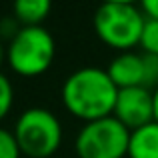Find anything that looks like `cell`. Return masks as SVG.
I'll list each match as a JSON object with an SVG mask.
<instances>
[{"label": "cell", "mask_w": 158, "mask_h": 158, "mask_svg": "<svg viewBox=\"0 0 158 158\" xmlns=\"http://www.w3.org/2000/svg\"><path fill=\"white\" fill-rule=\"evenodd\" d=\"M118 88L106 70L84 66L72 72L62 84V102L72 116L92 122L112 116Z\"/></svg>", "instance_id": "cell-1"}, {"label": "cell", "mask_w": 158, "mask_h": 158, "mask_svg": "<svg viewBox=\"0 0 158 158\" xmlns=\"http://www.w3.org/2000/svg\"><path fill=\"white\" fill-rule=\"evenodd\" d=\"M144 12L130 2H106L94 12V30L110 48L130 52L140 44L144 28Z\"/></svg>", "instance_id": "cell-2"}, {"label": "cell", "mask_w": 158, "mask_h": 158, "mask_svg": "<svg viewBox=\"0 0 158 158\" xmlns=\"http://www.w3.org/2000/svg\"><path fill=\"white\" fill-rule=\"evenodd\" d=\"M56 44L44 26H22L6 46V60L20 76H40L50 68Z\"/></svg>", "instance_id": "cell-3"}, {"label": "cell", "mask_w": 158, "mask_h": 158, "mask_svg": "<svg viewBox=\"0 0 158 158\" xmlns=\"http://www.w3.org/2000/svg\"><path fill=\"white\" fill-rule=\"evenodd\" d=\"M14 138L22 154L30 158H48L60 148L62 124L48 108H28L18 116Z\"/></svg>", "instance_id": "cell-4"}, {"label": "cell", "mask_w": 158, "mask_h": 158, "mask_svg": "<svg viewBox=\"0 0 158 158\" xmlns=\"http://www.w3.org/2000/svg\"><path fill=\"white\" fill-rule=\"evenodd\" d=\"M130 130L114 116L86 122L74 142L78 158H124L128 154Z\"/></svg>", "instance_id": "cell-5"}, {"label": "cell", "mask_w": 158, "mask_h": 158, "mask_svg": "<svg viewBox=\"0 0 158 158\" xmlns=\"http://www.w3.org/2000/svg\"><path fill=\"white\" fill-rule=\"evenodd\" d=\"M120 124L128 130L154 122V102H152V90L138 86V88H124L118 90L114 112H112Z\"/></svg>", "instance_id": "cell-6"}, {"label": "cell", "mask_w": 158, "mask_h": 158, "mask_svg": "<svg viewBox=\"0 0 158 158\" xmlns=\"http://www.w3.org/2000/svg\"><path fill=\"white\" fill-rule=\"evenodd\" d=\"M110 80L118 90L138 88L144 86V60L142 54L136 52H120L106 68Z\"/></svg>", "instance_id": "cell-7"}, {"label": "cell", "mask_w": 158, "mask_h": 158, "mask_svg": "<svg viewBox=\"0 0 158 158\" xmlns=\"http://www.w3.org/2000/svg\"><path fill=\"white\" fill-rule=\"evenodd\" d=\"M128 158H158V122L130 130Z\"/></svg>", "instance_id": "cell-8"}, {"label": "cell", "mask_w": 158, "mask_h": 158, "mask_svg": "<svg viewBox=\"0 0 158 158\" xmlns=\"http://www.w3.org/2000/svg\"><path fill=\"white\" fill-rule=\"evenodd\" d=\"M50 8L52 6L48 0H16L12 6V14L22 26H42Z\"/></svg>", "instance_id": "cell-9"}, {"label": "cell", "mask_w": 158, "mask_h": 158, "mask_svg": "<svg viewBox=\"0 0 158 158\" xmlns=\"http://www.w3.org/2000/svg\"><path fill=\"white\" fill-rule=\"evenodd\" d=\"M140 48L144 50V54H152L158 56V20H144V28H142V36H140Z\"/></svg>", "instance_id": "cell-10"}, {"label": "cell", "mask_w": 158, "mask_h": 158, "mask_svg": "<svg viewBox=\"0 0 158 158\" xmlns=\"http://www.w3.org/2000/svg\"><path fill=\"white\" fill-rule=\"evenodd\" d=\"M20 148L14 138V132L0 128V158H20Z\"/></svg>", "instance_id": "cell-11"}, {"label": "cell", "mask_w": 158, "mask_h": 158, "mask_svg": "<svg viewBox=\"0 0 158 158\" xmlns=\"http://www.w3.org/2000/svg\"><path fill=\"white\" fill-rule=\"evenodd\" d=\"M12 102H14V88H12V82L0 72V120L10 112Z\"/></svg>", "instance_id": "cell-12"}, {"label": "cell", "mask_w": 158, "mask_h": 158, "mask_svg": "<svg viewBox=\"0 0 158 158\" xmlns=\"http://www.w3.org/2000/svg\"><path fill=\"white\" fill-rule=\"evenodd\" d=\"M144 60V88L154 90L158 86V56L142 54Z\"/></svg>", "instance_id": "cell-13"}, {"label": "cell", "mask_w": 158, "mask_h": 158, "mask_svg": "<svg viewBox=\"0 0 158 158\" xmlns=\"http://www.w3.org/2000/svg\"><path fill=\"white\" fill-rule=\"evenodd\" d=\"M140 10L144 12V16H146V18L158 20V0H146V2H142Z\"/></svg>", "instance_id": "cell-14"}, {"label": "cell", "mask_w": 158, "mask_h": 158, "mask_svg": "<svg viewBox=\"0 0 158 158\" xmlns=\"http://www.w3.org/2000/svg\"><path fill=\"white\" fill-rule=\"evenodd\" d=\"M152 102H154V122H158V86L152 90Z\"/></svg>", "instance_id": "cell-15"}, {"label": "cell", "mask_w": 158, "mask_h": 158, "mask_svg": "<svg viewBox=\"0 0 158 158\" xmlns=\"http://www.w3.org/2000/svg\"><path fill=\"white\" fill-rule=\"evenodd\" d=\"M4 60H6V48H4L2 40H0V66L4 64Z\"/></svg>", "instance_id": "cell-16"}]
</instances>
